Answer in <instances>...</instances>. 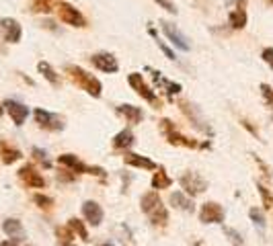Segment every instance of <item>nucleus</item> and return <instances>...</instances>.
<instances>
[{"label": "nucleus", "instance_id": "b1692460", "mask_svg": "<svg viewBox=\"0 0 273 246\" xmlns=\"http://www.w3.org/2000/svg\"><path fill=\"white\" fill-rule=\"evenodd\" d=\"M148 218H150V222H152V226H165L167 222H169V211H167V207L160 203L156 209H152L148 213Z\"/></svg>", "mask_w": 273, "mask_h": 246}, {"label": "nucleus", "instance_id": "c9c22d12", "mask_svg": "<svg viewBox=\"0 0 273 246\" xmlns=\"http://www.w3.org/2000/svg\"><path fill=\"white\" fill-rule=\"evenodd\" d=\"M261 57H263L265 64L273 70V47H265V49H263V53H261Z\"/></svg>", "mask_w": 273, "mask_h": 246}, {"label": "nucleus", "instance_id": "c03bdc74", "mask_svg": "<svg viewBox=\"0 0 273 246\" xmlns=\"http://www.w3.org/2000/svg\"><path fill=\"white\" fill-rule=\"evenodd\" d=\"M267 3H271V5H273V0H267Z\"/></svg>", "mask_w": 273, "mask_h": 246}, {"label": "nucleus", "instance_id": "f8f14e48", "mask_svg": "<svg viewBox=\"0 0 273 246\" xmlns=\"http://www.w3.org/2000/svg\"><path fill=\"white\" fill-rule=\"evenodd\" d=\"M0 31H3V35H5V41H9V43L21 41L23 29L15 19H0Z\"/></svg>", "mask_w": 273, "mask_h": 246}, {"label": "nucleus", "instance_id": "4c0bfd02", "mask_svg": "<svg viewBox=\"0 0 273 246\" xmlns=\"http://www.w3.org/2000/svg\"><path fill=\"white\" fill-rule=\"evenodd\" d=\"M156 43H158V47H160V49L165 51V55H167L169 59H175V53H173V51H171V49H169V47H167V45H165V43H162L160 39H156Z\"/></svg>", "mask_w": 273, "mask_h": 246}, {"label": "nucleus", "instance_id": "4be33fe9", "mask_svg": "<svg viewBox=\"0 0 273 246\" xmlns=\"http://www.w3.org/2000/svg\"><path fill=\"white\" fill-rule=\"evenodd\" d=\"M3 230H5V234L11 236L13 240H19V238L23 236V224H21L19 220H15V218L5 220V222H3Z\"/></svg>", "mask_w": 273, "mask_h": 246}, {"label": "nucleus", "instance_id": "c85d7f7f", "mask_svg": "<svg viewBox=\"0 0 273 246\" xmlns=\"http://www.w3.org/2000/svg\"><path fill=\"white\" fill-rule=\"evenodd\" d=\"M68 228L74 232V234H78L82 240H88V232H86V228H84V224L78 220V218H72L70 222H68Z\"/></svg>", "mask_w": 273, "mask_h": 246}, {"label": "nucleus", "instance_id": "e433bc0d", "mask_svg": "<svg viewBox=\"0 0 273 246\" xmlns=\"http://www.w3.org/2000/svg\"><path fill=\"white\" fill-rule=\"evenodd\" d=\"M154 3L158 5V7H162L167 13H171V15H175L177 13V9H175V5L171 3V0H154Z\"/></svg>", "mask_w": 273, "mask_h": 246}, {"label": "nucleus", "instance_id": "39448f33", "mask_svg": "<svg viewBox=\"0 0 273 246\" xmlns=\"http://www.w3.org/2000/svg\"><path fill=\"white\" fill-rule=\"evenodd\" d=\"M58 17H60V21L66 23V25L80 27V29L86 27L84 15H82L78 9H74L72 5H68V3H60V5H58Z\"/></svg>", "mask_w": 273, "mask_h": 246}, {"label": "nucleus", "instance_id": "412c9836", "mask_svg": "<svg viewBox=\"0 0 273 246\" xmlns=\"http://www.w3.org/2000/svg\"><path fill=\"white\" fill-rule=\"evenodd\" d=\"M134 146V134L130 130H124V132H119L115 138H113V148L115 150H128Z\"/></svg>", "mask_w": 273, "mask_h": 246}, {"label": "nucleus", "instance_id": "58836bf2", "mask_svg": "<svg viewBox=\"0 0 273 246\" xmlns=\"http://www.w3.org/2000/svg\"><path fill=\"white\" fill-rule=\"evenodd\" d=\"M247 9V0H236V11H245Z\"/></svg>", "mask_w": 273, "mask_h": 246}, {"label": "nucleus", "instance_id": "ea45409f", "mask_svg": "<svg viewBox=\"0 0 273 246\" xmlns=\"http://www.w3.org/2000/svg\"><path fill=\"white\" fill-rule=\"evenodd\" d=\"M0 246H17V240H5Z\"/></svg>", "mask_w": 273, "mask_h": 246}, {"label": "nucleus", "instance_id": "72a5a7b5", "mask_svg": "<svg viewBox=\"0 0 273 246\" xmlns=\"http://www.w3.org/2000/svg\"><path fill=\"white\" fill-rule=\"evenodd\" d=\"M33 156H35V160H39V162H43V166L45 168H49V162H47V154H45V150H41V148H33Z\"/></svg>", "mask_w": 273, "mask_h": 246}, {"label": "nucleus", "instance_id": "c756f323", "mask_svg": "<svg viewBox=\"0 0 273 246\" xmlns=\"http://www.w3.org/2000/svg\"><path fill=\"white\" fill-rule=\"evenodd\" d=\"M33 201H35V205L41 207V209H51V205H53V199L47 197V195H43V193H35V195H33Z\"/></svg>", "mask_w": 273, "mask_h": 246}, {"label": "nucleus", "instance_id": "4468645a", "mask_svg": "<svg viewBox=\"0 0 273 246\" xmlns=\"http://www.w3.org/2000/svg\"><path fill=\"white\" fill-rule=\"evenodd\" d=\"M3 107L7 109V113L11 115V119L15 121V126H23L25 119H27V115H29V107H27V105H23V103H19V101H13V99H9V101H5V105H3Z\"/></svg>", "mask_w": 273, "mask_h": 246}, {"label": "nucleus", "instance_id": "9d476101", "mask_svg": "<svg viewBox=\"0 0 273 246\" xmlns=\"http://www.w3.org/2000/svg\"><path fill=\"white\" fill-rule=\"evenodd\" d=\"M162 31H165V35L171 39V43L175 45V47H179L181 51H189V39L181 33V31L173 25V23H169V21H162Z\"/></svg>", "mask_w": 273, "mask_h": 246}, {"label": "nucleus", "instance_id": "a211bd4d", "mask_svg": "<svg viewBox=\"0 0 273 246\" xmlns=\"http://www.w3.org/2000/svg\"><path fill=\"white\" fill-rule=\"evenodd\" d=\"M171 203H173L177 209L187 211V213H193V209H195L193 201H191L185 193H181V191H177V193H173V195H171Z\"/></svg>", "mask_w": 273, "mask_h": 246}, {"label": "nucleus", "instance_id": "20e7f679", "mask_svg": "<svg viewBox=\"0 0 273 246\" xmlns=\"http://www.w3.org/2000/svg\"><path fill=\"white\" fill-rule=\"evenodd\" d=\"M160 130L165 132V136H167L169 144H173V146L197 148V142H195V140H189V138H185L183 134H179V132H177V128H175V123H173V121H169V119H162V121H160Z\"/></svg>", "mask_w": 273, "mask_h": 246}, {"label": "nucleus", "instance_id": "a19ab883", "mask_svg": "<svg viewBox=\"0 0 273 246\" xmlns=\"http://www.w3.org/2000/svg\"><path fill=\"white\" fill-rule=\"evenodd\" d=\"M43 27H47V29H53V23H51V21H45V23H43Z\"/></svg>", "mask_w": 273, "mask_h": 246}, {"label": "nucleus", "instance_id": "7c9ffc66", "mask_svg": "<svg viewBox=\"0 0 273 246\" xmlns=\"http://www.w3.org/2000/svg\"><path fill=\"white\" fill-rule=\"evenodd\" d=\"M249 215H251V220L255 222V226H259V228H265V215H263V211H261V209L253 207V209L249 211Z\"/></svg>", "mask_w": 273, "mask_h": 246}, {"label": "nucleus", "instance_id": "2eb2a0df", "mask_svg": "<svg viewBox=\"0 0 273 246\" xmlns=\"http://www.w3.org/2000/svg\"><path fill=\"white\" fill-rule=\"evenodd\" d=\"M124 162L130 164V166H136V168H144V170H156V162H152L146 156H140V154H134V152H126L124 154Z\"/></svg>", "mask_w": 273, "mask_h": 246}, {"label": "nucleus", "instance_id": "cd10ccee", "mask_svg": "<svg viewBox=\"0 0 273 246\" xmlns=\"http://www.w3.org/2000/svg\"><path fill=\"white\" fill-rule=\"evenodd\" d=\"M56 234H58V240H60V244H62V246H68V244L72 242V238H74V232H72L68 226L58 228Z\"/></svg>", "mask_w": 273, "mask_h": 246}, {"label": "nucleus", "instance_id": "393cba45", "mask_svg": "<svg viewBox=\"0 0 273 246\" xmlns=\"http://www.w3.org/2000/svg\"><path fill=\"white\" fill-rule=\"evenodd\" d=\"M173 184V178L165 172V168L160 166L156 172H154V176H152V189H169Z\"/></svg>", "mask_w": 273, "mask_h": 246}, {"label": "nucleus", "instance_id": "6e6552de", "mask_svg": "<svg viewBox=\"0 0 273 246\" xmlns=\"http://www.w3.org/2000/svg\"><path fill=\"white\" fill-rule=\"evenodd\" d=\"M35 121H37V126H39V128L49 130V132L64 130V121L60 119L58 115L45 111V109H35Z\"/></svg>", "mask_w": 273, "mask_h": 246}, {"label": "nucleus", "instance_id": "423d86ee", "mask_svg": "<svg viewBox=\"0 0 273 246\" xmlns=\"http://www.w3.org/2000/svg\"><path fill=\"white\" fill-rule=\"evenodd\" d=\"M224 215H226L224 207L220 203H216V201H205L201 205V209H199V220L203 224H222Z\"/></svg>", "mask_w": 273, "mask_h": 246}, {"label": "nucleus", "instance_id": "bb28decb", "mask_svg": "<svg viewBox=\"0 0 273 246\" xmlns=\"http://www.w3.org/2000/svg\"><path fill=\"white\" fill-rule=\"evenodd\" d=\"M257 189H259V195H261L263 207H265V209H273V193L265 187V184H261V182H257Z\"/></svg>", "mask_w": 273, "mask_h": 246}, {"label": "nucleus", "instance_id": "ddd939ff", "mask_svg": "<svg viewBox=\"0 0 273 246\" xmlns=\"http://www.w3.org/2000/svg\"><path fill=\"white\" fill-rule=\"evenodd\" d=\"M82 215L90 226H101L105 213H103V207L97 201H84L82 203Z\"/></svg>", "mask_w": 273, "mask_h": 246}, {"label": "nucleus", "instance_id": "dca6fc26", "mask_svg": "<svg viewBox=\"0 0 273 246\" xmlns=\"http://www.w3.org/2000/svg\"><path fill=\"white\" fill-rule=\"evenodd\" d=\"M58 162L62 164V166H66L72 174H76V172H88V166L86 164H82L74 154H62V156H58Z\"/></svg>", "mask_w": 273, "mask_h": 246}, {"label": "nucleus", "instance_id": "9b49d317", "mask_svg": "<svg viewBox=\"0 0 273 246\" xmlns=\"http://www.w3.org/2000/svg\"><path fill=\"white\" fill-rule=\"evenodd\" d=\"M19 178L27 184V187H33V189H43L45 187V178L31 166V164H25L19 170Z\"/></svg>", "mask_w": 273, "mask_h": 246}, {"label": "nucleus", "instance_id": "a878e982", "mask_svg": "<svg viewBox=\"0 0 273 246\" xmlns=\"http://www.w3.org/2000/svg\"><path fill=\"white\" fill-rule=\"evenodd\" d=\"M228 23L232 29H245L247 27V11H232L228 15Z\"/></svg>", "mask_w": 273, "mask_h": 246}, {"label": "nucleus", "instance_id": "f3484780", "mask_svg": "<svg viewBox=\"0 0 273 246\" xmlns=\"http://www.w3.org/2000/svg\"><path fill=\"white\" fill-rule=\"evenodd\" d=\"M117 113H119L121 117H126V121L132 123V126L140 123L142 117H144L142 109H140V107H134V105H119V107H117Z\"/></svg>", "mask_w": 273, "mask_h": 246}, {"label": "nucleus", "instance_id": "7ed1b4c3", "mask_svg": "<svg viewBox=\"0 0 273 246\" xmlns=\"http://www.w3.org/2000/svg\"><path fill=\"white\" fill-rule=\"evenodd\" d=\"M128 82H130V86L138 92V95L144 99V101H148V103H152L156 109L160 107V101L156 99V92L150 88L146 82H144V78H142V74H138V72H132L130 76H128Z\"/></svg>", "mask_w": 273, "mask_h": 246}, {"label": "nucleus", "instance_id": "37998d69", "mask_svg": "<svg viewBox=\"0 0 273 246\" xmlns=\"http://www.w3.org/2000/svg\"><path fill=\"white\" fill-rule=\"evenodd\" d=\"M0 115H3V105H0Z\"/></svg>", "mask_w": 273, "mask_h": 246}, {"label": "nucleus", "instance_id": "0eeeda50", "mask_svg": "<svg viewBox=\"0 0 273 246\" xmlns=\"http://www.w3.org/2000/svg\"><path fill=\"white\" fill-rule=\"evenodd\" d=\"M179 182H181V187L185 189V193H187V195H191V197L201 195V193L207 189L205 178H201L197 172H185L183 176L179 178Z\"/></svg>", "mask_w": 273, "mask_h": 246}, {"label": "nucleus", "instance_id": "f257e3e1", "mask_svg": "<svg viewBox=\"0 0 273 246\" xmlns=\"http://www.w3.org/2000/svg\"><path fill=\"white\" fill-rule=\"evenodd\" d=\"M66 72H68V76H70V80L76 84V86H80L84 92H88L90 97H95V99H99L101 97V90H103V84H101V80L99 78H95L93 74H88L84 68H80V66H66Z\"/></svg>", "mask_w": 273, "mask_h": 246}, {"label": "nucleus", "instance_id": "6ab92c4d", "mask_svg": "<svg viewBox=\"0 0 273 246\" xmlns=\"http://www.w3.org/2000/svg\"><path fill=\"white\" fill-rule=\"evenodd\" d=\"M0 158H3V162H5V164H13V162L21 160V152H19L17 148L9 146L7 142L0 140Z\"/></svg>", "mask_w": 273, "mask_h": 246}, {"label": "nucleus", "instance_id": "f704fd0d", "mask_svg": "<svg viewBox=\"0 0 273 246\" xmlns=\"http://www.w3.org/2000/svg\"><path fill=\"white\" fill-rule=\"evenodd\" d=\"M261 92H263V97L267 101V105L273 109V88L269 84H261Z\"/></svg>", "mask_w": 273, "mask_h": 246}, {"label": "nucleus", "instance_id": "79ce46f5", "mask_svg": "<svg viewBox=\"0 0 273 246\" xmlns=\"http://www.w3.org/2000/svg\"><path fill=\"white\" fill-rule=\"evenodd\" d=\"M101 246H115V244H111V242H103Z\"/></svg>", "mask_w": 273, "mask_h": 246}, {"label": "nucleus", "instance_id": "5701e85b", "mask_svg": "<svg viewBox=\"0 0 273 246\" xmlns=\"http://www.w3.org/2000/svg\"><path fill=\"white\" fill-rule=\"evenodd\" d=\"M37 70L43 74V78L49 82V84H53V86H60V82H62V80H60V74L47 64V61H39V64H37Z\"/></svg>", "mask_w": 273, "mask_h": 246}, {"label": "nucleus", "instance_id": "a18cd8bd", "mask_svg": "<svg viewBox=\"0 0 273 246\" xmlns=\"http://www.w3.org/2000/svg\"><path fill=\"white\" fill-rule=\"evenodd\" d=\"M27 246H31V244H27Z\"/></svg>", "mask_w": 273, "mask_h": 246}, {"label": "nucleus", "instance_id": "2f4dec72", "mask_svg": "<svg viewBox=\"0 0 273 246\" xmlns=\"http://www.w3.org/2000/svg\"><path fill=\"white\" fill-rule=\"evenodd\" d=\"M51 9H53V7H51L49 0H35L33 7H31L33 13H49Z\"/></svg>", "mask_w": 273, "mask_h": 246}, {"label": "nucleus", "instance_id": "aec40b11", "mask_svg": "<svg viewBox=\"0 0 273 246\" xmlns=\"http://www.w3.org/2000/svg\"><path fill=\"white\" fill-rule=\"evenodd\" d=\"M160 203H162V201H160V197H158L156 191H148V193H144L142 199H140V207H142L144 213H150L152 209H156Z\"/></svg>", "mask_w": 273, "mask_h": 246}, {"label": "nucleus", "instance_id": "1a4fd4ad", "mask_svg": "<svg viewBox=\"0 0 273 246\" xmlns=\"http://www.w3.org/2000/svg\"><path fill=\"white\" fill-rule=\"evenodd\" d=\"M90 61H93V66L101 72H107V74H113L119 70V64H117V59L115 55L111 53H105V51H99V53H93L90 55Z\"/></svg>", "mask_w": 273, "mask_h": 246}, {"label": "nucleus", "instance_id": "473e14b6", "mask_svg": "<svg viewBox=\"0 0 273 246\" xmlns=\"http://www.w3.org/2000/svg\"><path fill=\"white\" fill-rule=\"evenodd\" d=\"M224 234L232 240V244H234V246H242V236H240L234 228H224Z\"/></svg>", "mask_w": 273, "mask_h": 246}, {"label": "nucleus", "instance_id": "f03ea898", "mask_svg": "<svg viewBox=\"0 0 273 246\" xmlns=\"http://www.w3.org/2000/svg\"><path fill=\"white\" fill-rule=\"evenodd\" d=\"M179 109L183 111V115L193 123V126L199 130V132H203V134H207V136H211V128H209V123L203 119V115H201V111L193 105V103H189V101H183L181 99L179 101Z\"/></svg>", "mask_w": 273, "mask_h": 246}]
</instances>
